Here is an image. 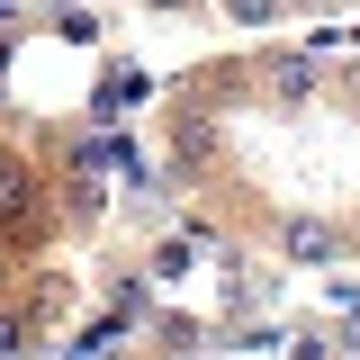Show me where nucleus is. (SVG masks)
<instances>
[{
    "label": "nucleus",
    "mask_w": 360,
    "mask_h": 360,
    "mask_svg": "<svg viewBox=\"0 0 360 360\" xmlns=\"http://www.w3.org/2000/svg\"><path fill=\"white\" fill-rule=\"evenodd\" d=\"M172 162H180V180H198L207 162H217V117H207L198 99H180V108H172Z\"/></svg>",
    "instance_id": "obj_1"
},
{
    "label": "nucleus",
    "mask_w": 360,
    "mask_h": 360,
    "mask_svg": "<svg viewBox=\"0 0 360 360\" xmlns=\"http://www.w3.org/2000/svg\"><path fill=\"white\" fill-rule=\"evenodd\" d=\"M27 217H37V180L18 162H0V225H27Z\"/></svg>",
    "instance_id": "obj_2"
},
{
    "label": "nucleus",
    "mask_w": 360,
    "mask_h": 360,
    "mask_svg": "<svg viewBox=\"0 0 360 360\" xmlns=\"http://www.w3.org/2000/svg\"><path fill=\"white\" fill-rule=\"evenodd\" d=\"M333 252H342L333 225H288V262H333Z\"/></svg>",
    "instance_id": "obj_3"
},
{
    "label": "nucleus",
    "mask_w": 360,
    "mask_h": 360,
    "mask_svg": "<svg viewBox=\"0 0 360 360\" xmlns=\"http://www.w3.org/2000/svg\"><path fill=\"white\" fill-rule=\"evenodd\" d=\"M270 90H279V99L297 108V99L315 90V63H297V54H288V63H270Z\"/></svg>",
    "instance_id": "obj_4"
},
{
    "label": "nucleus",
    "mask_w": 360,
    "mask_h": 360,
    "mask_svg": "<svg viewBox=\"0 0 360 360\" xmlns=\"http://www.w3.org/2000/svg\"><path fill=\"white\" fill-rule=\"evenodd\" d=\"M153 333H162V342H172V352H198V342H207V324H189V315H153Z\"/></svg>",
    "instance_id": "obj_5"
},
{
    "label": "nucleus",
    "mask_w": 360,
    "mask_h": 360,
    "mask_svg": "<svg viewBox=\"0 0 360 360\" xmlns=\"http://www.w3.org/2000/svg\"><path fill=\"white\" fill-rule=\"evenodd\" d=\"M217 342H234V352H279V324H234V333H217Z\"/></svg>",
    "instance_id": "obj_6"
},
{
    "label": "nucleus",
    "mask_w": 360,
    "mask_h": 360,
    "mask_svg": "<svg viewBox=\"0 0 360 360\" xmlns=\"http://www.w3.org/2000/svg\"><path fill=\"white\" fill-rule=\"evenodd\" d=\"M198 262V252H189V234H172V243H162V252H153V270H162V279H180V270Z\"/></svg>",
    "instance_id": "obj_7"
},
{
    "label": "nucleus",
    "mask_w": 360,
    "mask_h": 360,
    "mask_svg": "<svg viewBox=\"0 0 360 360\" xmlns=\"http://www.w3.org/2000/svg\"><path fill=\"white\" fill-rule=\"evenodd\" d=\"M270 9H279V0H225V18H234V27H270Z\"/></svg>",
    "instance_id": "obj_8"
},
{
    "label": "nucleus",
    "mask_w": 360,
    "mask_h": 360,
    "mask_svg": "<svg viewBox=\"0 0 360 360\" xmlns=\"http://www.w3.org/2000/svg\"><path fill=\"white\" fill-rule=\"evenodd\" d=\"M9 352H27V324H18V315H0V360Z\"/></svg>",
    "instance_id": "obj_9"
},
{
    "label": "nucleus",
    "mask_w": 360,
    "mask_h": 360,
    "mask_svg": "<svg viewBox=\"0 0 360 360\" xmlns=\"http://www.w3.org/2000/svg\"><path fill=\"white\" fill-rule=\"evenodd\" d=\"M342 342H352V352H360V307H352V324H342Z\"/></svg>",
    "instance_id": "obj_10"
},
{
    "label": "nucleus",
    "mask_w": 360,
    "mask_h": 360,
    "mask_svg": "<svg viewBox=\"0 0 360 360\" xmlns=\"http://www.w3.org/2000/svg\"><path fill=\"white\" fill-rule=\"evenodd\" d=\"M144 9H189V0H144Z\"/></svg>",
    "instance_id": "obj_11"
},
{
    "label": "nucleus",
    "mask_w": 360,
    "mask_h": 360,
    "mask_svg": "<svg viewBox=\"0 0 360 360\" xmlns=\"http://www.w3.org/2000/svg\"><path fill=\"white\" fill-rule=\"evenodd\" d=\"M172 360H189V352H172Z\"/></svg>",
    "instance_id": "obj_12"
},
{
    "label": "nucleus",
    "mask_w": 360,
    "mask_h": 360,
    "mask_svg": "<svg viewBox=\"0 0 360 360\" xmlns=\"http://www.w3.org/2000/svg\"><path fill=\"white\" fill-rule=\"evenodd\" d=\"M0 9H9V0H0Z\"/></svg>",
    "instance_id": "obj_13"
}]
</instances>
